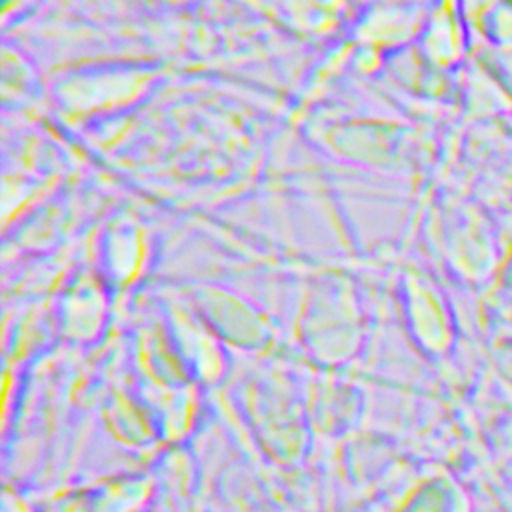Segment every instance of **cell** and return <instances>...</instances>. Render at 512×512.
Listing matches in <instances>:
<instances>
[{
    "mask_svg": "<svg viewBox=\"0 0 512 512\" xmlns=\"http://www.w3.org/2000/svg\"><path fill=\"white\" fill-rule=\"evenodd\" d=\"M146 494V482L124 478L98 490L72 496L64 512H136L144 504Z\"/></svg>",
    "mask_w": 512,
    "mask_h": 512,
    "instance_id": "obj_1",
    "label": "cell"
},
{
    "mask_svg": "<svg viewBox=\"0 0 512 512\" xmlns=\"http://www.w3.org/2000/svg\"><path fill=\"white\" fill-rule=\"evenodd\" d=\"M174 326L178 332L182 354L188 356L190 366L194 364V368L206 380H214L222 372V368H220V354L212 344L210 334L202 326L190 322V318L180 312L174 316Z\"/></svg>",
    "mask_w": 512,
    "mask_h": 512,
    "instance_id": "obj_2",
    "label": "cell"
},
{
    "mask_svg": "<svg viewBox=\"0 0 512 512\" xmlns=\"http://www.w3.org/2000/svg\"><path fill=\"white\" fill-rule=\"evenodd\" d=\"M100 308L102 302L98 298V290L94 284L78 286L74 294L66 298V324L68 332L74 338H82L96 330V324L100 322Z\"/></svg>",
    "mask_w": 512,
    "mask_h": 512,
    "instance_id": "obj_3",
    "label": "cell"
},
{
    "mask_svg": "<svg viewBox=\"0 0 512 512\" xmlns=\"http://www.w3.org/2000/svg\"><path fill=\"white\" fill-rule=\"evenodd\" d=\"M110 428L124 442H130V444L146 442V440L152 438V430H150L146 418L142 416V412L126 400H118L112 406V424H110Z\"/></svg>",
    "mask_w": 512,
    "mask_h": 512,
    "instance_id": "obj_4",
    "label": "cell"
}]
</instances>
